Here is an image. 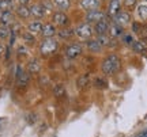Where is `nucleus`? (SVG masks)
I'll list each match as a JSON object with an SVG mask.
<instances>
[{
  "label": "nucleus",
  "instance_id": "obj_14",
  "mask_svg": "<svg viewBox=\"0 0 147 137\" xmlns=\"http://www.w3.org/2000/svg\"><path fill=\"white\" fill-rule=\"evenodd\" d=\"M40 35L42 38H56L57 27L55 26L52 22H47V23H44V27H42V31Z\"/></svg>",
  "mask_w": 147,
  "mask_h": 137
},
{
  "label": "nucleus",
  "instance_id": "obj_20",
  "mask_svg": "<svg viewBox=\"0 0 147 137\" xmlns=\"http://www.w3.org/2000/svg\"><path fill=\"white\" fill-rule=\"evenodd\" d=\"M29 72H25L21 67H18L16 69V84L23 87V86H26L29 83Z\"/></svg>",
  "mask_w": 147,
  "mask_h": 137
},
{
  "label": "nucleus",
  "instance_id": "obj_36",
  "mask_svg": "<svg viewBox=\"0 0 147 137\" xmlns=\"http://www.w3.org/2000/svg\"><path fill=\"white\" fill-rule=\"evenodd\" d=\"M143 137H147V130L144 132V134H143Z\"/></svg>",
  "mask_w": 147,
  "mask_h": 137
},
{
  "label": "nucleus",
  "instance_id": "obj_32",
  "mask_svg": "<svg viewBox=\"0 0 147 137\" xmlns=\"http://www.w3.org/2000/svg\"><path fill=\"white\" fill-rule=\"evenodd\" d=\"M16 53H18L19 56H27V54H29V49H27L26 45H23V43H22V45H19V46H18Z\"/></svg>",
  "mask_w": 147,
  "mask_h": 137
},
{
  "label": "nucleus",
  "instance_id": "obj_12",
  "mask_svg": "<svg viewBox=\"0 0 147 137\" xmlns=\"http://www.w3.org/2000/svg\"><path fill=\"white\" fill-rule=\"evenodd\" d=\"M120 11H123V3H121V0H110L109 4H108L106 15L113 19Z\"/></svg>",
  "mask_w": 147,
  "mask_h": 137
},
{
  "label": "nucleus",
  "instance_id": "obj_9",
  "mask_svg": "<svg viewBox=\"0 0 147 137\" xmlns=\"http://www.w3.org/2000/svg\"><path fill=\"white\" fill-rule=\"evenodd\" d=\"M30 12H32L33 19H40V21H42V19L48 15V11L45 10L42 1L41 3H40V1H38V3H32V4H30Z\"/></svg>",
  "mask_w": 147,
  "mask_h": 137
},
{
  "label": "nucleus",
  "instance_id": "obj_29",
  "mask_svg": "<svg viewBox=\"0 0 147 137\" xmlns=\"http://www.w3.org/2000/svg\"><path fill=\"white\" fill-rule=\"evenodd\" d=\"M12 10V1L10 0H0V12Z\"/></svg>",
  "mask_w": 147,
  "mask_h": 137
},
{
  "label": "nucleus",
  "instance_id": "obj_34",
  "mask_svg": "<svg viewBox=\"0 0 147 137\" xmlns=\"http://www.w3.org/2000/svg\"><path fill=\"white\" fill-rule=\"evenodd\" d=\"M16 1V5H29L32 0H15Z\"/></svg>",
  "mask_w": 147,
  "mask_h": 137
},
{
  "label": "nucleus",
  "instance_id": "obj_31",
  "mask_svg": "<svg viewBox=\"0 0 147 137\" xmlns=\"http://www.w3.org/2000/svg\"><path fill=\"white\" fill-rule=\"evenodd\" d=\"M64 92H65V88H64L63 84H57L55 87V96L56 98H61L64 95Z\"/></svg>",
  "mask_w": 147,
  "mask_h": 137
},
{
  "label": "nucleus",
  "instance_id": "obj_39",
  "mask_svg": "<svg viewBox=\"0 0 147 137\" xmlns=\"http://www.w3.org/2000/svg\"><path fill=\"white\" fill-rule=\"evenodd\" d=\"M101 1H102V0H101Z\"/></svg>",
  "mask_w": 147,
  "mask_h": 137
},
{
  "label": "nucleus",
  "instance_id": "obj_3",
  "mask_svg": "<svg viewBox=\"0 0 147 137\" xmlns=\"http://www.w3.org/2000/svg\"><path fill=\"white\" fill-rule=\"evenodd\" d=\"M74 30H75V37L78 38L79 41L86 42V41H89V39H91V38L94 37V30H93V26L89 25V23H86V22L78 25Z\"/></svg>",
  "mask_w": 147,
  "mask_h": 137
},
{
  "label": "nucleus",
  "instance_id": "obj_37",
  "mask_svg": "<svg viewBox=\"0 0 147 137\" xmlns=\"http://www.w3.org/2000/svg\"><path fill=\"white\" fill-rule=\"evenodd\" d=\"M143 41H144V42H146V45H147V38H144V39H143Z\"/></svg>",
  "mask_w": 147,
  "mask_h": 137
},
{
  "label": "nucleus",
  "instance_id": "obj_22",
  "mask_svg": "<svg viewBox=\"0 0 147 137\" xmlns=\"http://www.w3.org/2000/svg\"><path fill=\"white\" fill-rule=\"evenodd\" d=\"M91 83V78H90L89 74H82L78 76V79H76V87L80 88V90H83V88H87Z\"/></svg>",
  "mask_w": 147,
  "mask_h": 137
},
{
  "label": "nucleus",
  "instance_id": "obj_16",
  "mask_svg": "<svg viewBox=\"0 0 147 137\" xmlns=\"http://www.w3.org/2000/svg\"><path fill=\"white\" fill-rule=\"evenodd\" d=\"M91 84H93V87H94L95 90H106L109 83H108V79H106L105 75L101 74V75H95L94 78H93Z\"/></svg>",
  "mask_w": 147,
  "mask_h": 137
},
{
  "label": "nucleus",
  "instance_id": "obj_2",
  "mask_svg": "<svg viewBox=\"0 0 147 137\" xmlns=\"http://www.w3.org/2000/svg\"><path fill=\"white\" fill-rule=\"evenodd\" d=\"M59 46H60V41L57 38H42L38 46V52L42 57H51L59 50Z\"/></svg>",
  "mask_w": 147,
  "mask_h": 137
},
{
  "label": "nucleus",
  "instance_id": "obj_4",
  "mask_svg": "<svg viewBox=\"0 0 147 137\" xmlns=\"http://www.w3.org/2000/svg\"><path fill=\"white\" fill-rule=\"evenodd\" d=\"M51 22H52L57 29H64V27L71 26V18H69L68 14L64 12V11H57V10L53 11L52 16H51Z\"/></svg>",
  "mask_w": 147,
  "mask_h": 137
},
{
  "label": "nucleus",
  "instance_id": "obj_10",
  "mask_svg": "<svg viewBox=\"0 0 147 137\" xmlns=\"http://www.w3.org/2000/svg\"><path fill=\"white\" fill-rule=\"evenodd\" d=\"M14 14H15V16L19 21H29L32 18L30 5H15Z\"/></svg>",
  "mask_w": 147,
  "mask_h": 137
},
{
  "label": "nucleus",
  "instance_id": "obj_25",
  "mask_svg": "<svg viewBox=\"0 0 147 137\" xmlns=\"http://www.w3.org/2000/svg\"><path fill=\"white\" fill-rule=\"evenodd\" d=\"M53 7L57 11H68L71 8V0H52Z\"/></svg>",
  "mask_w": 147,
  "mask_h": 137
},
{
  "label": "nucleus",
  "instance_id": "obj_8",
  "mask_svg": "<svg viewBox=\"0 0 147 137\" xmlns=\"http://www.w3.org/2000/svg\"><path fill=\"white\" fill-rule=\"evenodd\" d=\"M15 21H16V16L12 10L0 12V26L5 27V29H10V27L15 26L16 23Z\"/></svg>",
  "mask_w": 147,
  "mask_h": 137
},
{
  "label": "nucleus",
  "instance_id": "obj_1",
  "mask_svg": "<svg viewBox=\"0 0 147 137\" xmlns=\"http://www.w3.org/2000/svg\"><path fill=\"white\" fill-rule=\"evenodd\" d=\"M121 69V58L116 53H109L101 63V71L105 76H113Z\"/></svg>",
  "mask_w": 147,
  "mask_h": 137
},
{
  "label": "nucleus",
  "instance_id": "obj_24",
  "mask_svg": "<svg viewBox=\"0 0 147 137\" xmlns=\"http://www.w3.org/2000/svg\"><path fill=\"white\" fill-rule=\"evenodd\" d=\"M21 38H22V41H23V45H26V46H33L37 42L36 35H33L32 33H29L27 30L21 31Z\"/></svg>",
  "mask_w": 147,
  "mask_h": 137
},
{
  "label": "nucleus",
  "instance_id": "obj_23",
  "mask_svg": "<svg viewBox=\"0 0 147 137\" xmlns=\"http://www.w3.org/2000/svg\"><path fill=\"white\" fill-rule=\"evenodd\" d=\"M40 71H41V61L36 57L30 58L27 63V72L29 74H38Z\"/></svg>",
  "mask_w": 147,
  "mask_h": 137
},
{
  "label": "nucleus",
  "instance_id": "obj_15",
  "mask_svg": "<svg viewBox=\"0 0 147 137\" xmlns=\"http://www.w3.org/2000/svg\"><path fill=\"white\" fill-rule=\"evenodd\" d=\"M79 7L80 10L83 11H93V10H98L101 7V0H79Z\"/></svg>",
  "mask_w": 147,
  "mask_h": 137
},
{
  "label": "nucleus",
  "instance_id": "obj_35",
  "mask_svg": "<svg viewBox=\"0 0 147 137\" xmlns=\"http://www.w3.org/2000/svg\"><path fill=\"white\" fill-rule=\"evenodd\" d=\"M4 53H5V45L0 41V58L4 56Z\"/></svg>",
  "mask_w": 147,
  "mask_h": 137
},
{
  "label": "nucleus",
  "instance_id": "obj_30",
  "mask_svg": "<svg viewBox=\"0 0 147 137\" xmlns=\"http://www.w3.org/2000/svg\"><path fill=\"white\" fill-rule=\"evenodd\" d=\"M7 38H10V29H5V27L0 26V41L3 42Z\"/></svg>",
  "mask_w": 147,
  "mask_h": 137
},
{
  "label": "nucleus",
  "instance_id": "obj_26",
  "mask_svg": "<svg viewBox=\"0 0 147 137\" xmlns=\"http://www.w3.org/2000/svg\"><path fill=\"white\" fill-rule=\"evenodd\" d=\"M131 49L134 52L139 53V54H147V45L144 41H138V39H135L134 43L131 45Z\"/></svg>",
  "mask_w": 147,
  "mask_h": 137
},
{
  "label": "nucleus",
  "instance_id": "obj_21",
  "mask_svg": "<svg viewBox=\"0 0 147 137\" xmlns=\"http://www.w3.org/2000/svg\"><path fill=\"white\" fill-rule=\"evenodd\" d=\"M97 38V41L100 42V45L104 49H109V47H115V43L117 45V42H116V39H113V38H110L108 34H105V35H98V37H95Z\"/></svg>",
  "mask_w": 147,
  "mask_h": 137
},
{
  "label": "nucleus",
  "instance_id": "obj_6",
  "mask_svg": "<svg viewBox=\"0 0 147 137\" xmlns=\"http://www.w3.org/2000/svg\"><path fill=\"white\" fill-rule=\"evenodd\" d=\"M106 18H108L106 12H104L101 8H98V10L87 11L86 15H84V22L93 26V25H95V23H98V22H101V21H104Z\"/></svg>",
  "mask_w": 147,
  "mask_h": 137
},
{
  "label": "nucleus",
  "instance_id": "obj_38",
  "mask_svg": "<svg viewBox=\"0 0 147 137\" xmlns=\"http://www.w3.org/2000/svg\"><path fill=\"white\" fill-rule=\"evenodd\" d=\"M146 3H147V0H146Z\"/></svg>",
  "mask_w": 147,
  "mask_h": 137
},
{
  "label": "nucleus",
  "instance_id": "obj_17",
  "mask_svg": "<svg viewBox=\"0 0 147 137\" xmlns=\"http://www.w3.org/2000/svg\"><path fill=\"white\" fill-rule=\"evenodd\" d=\"M57 39L59 41H71L75 37V30L72 27H64V29H57Z\"/></svg>",
  "mask_w": 147,
  "mask_h": 137
},
{
  "label": "nucleus",
  "instance_id": "obj_28",
  "mask_svg": "<svg viewBox=\"0 0 147 137\" xmlns=\"http://www.w3.org/2000/svg\"><path fill=\"white\" fill-rule=\"evenodd\" d=\"M120 39L123 41V43L128 45L129 47H131V45L134 43V41H135V38H134V35H132L131 33H124V35H123Z\"/></svg>",
  "mask_w": 147,
  "mask_h": 137
},
{
  "label": "nucleus",
  "instance_id": "obj_11",
  "mask_svg": "<svg viewBox=\"0 0 147 137\" xmlns=\"http://www.w3.org/2000/svg\"><path fill=\"white\" fill-rule=\"evenodd\" d=\"M42 27H44V22L40 19H32V21L27 22L26 25V30L29 33H32L33 35H40L42 31Z\"/></svg>",
  "mask_w": 147,
  "mask_h": 137
},
{
  "label": "nucleus",
  "instance_id": "obj_18",
  "mask_svg": "<svg viewBox=\"0 0 147 137\" xmlns=\"http://www.w3.org/2000/svg\"><path fill=\"white\" fill-rule=\"evenodd\" d=\"M124 33H125V29L124 27L119 26V25H116V23H110L109 26V30H108V35L110 38H113V39H120L123 35H124Z\"/></svg>",
  "mask_w": 147,
  "mask_h": 137
},
{
  "label": "nucleus",
  "instance_id": "obj_13",
  "mask_svg": "<svg viewBox=\"0 0 147 137\" xmlns=\"http://www.w3.org/2000/svg\"><path fill=\"white\" fill-rule=\"evenodd\" d=\"M109 26H110L109 18H106V19H104V21L98 22V23H95V25H93L94 34L97 35V37H98V35H105V34H108Z\"/></svg>",
  "mask_w": 147,
  "mask_h": 137
},
{
  "label": "nucleus",
  "instance_id": "obj_7",
  "mask_svg": "<svg viewBox=\"0 0 147 137\" xmlns=\"http://www.w3.org/2000/svg\"><path fill=\"white\" fill-rule=\"evenodd\" d=\"M132 15L129 11H120L117 15L113 18V23H116V25H119V26L121 27H128L132 25Z\"/></svg>",
  "mask_w": 147,
  "mask_h": 137
},
{
  "label": "nucleus",
  "instance_id": "obj_27",
  "mask_svg": "<svg viewBox=\"0 0 147 137\" xmlns=\"http://www.w3.org/2000/svg\"><path fill=\"white\" fill-rule=\"evenodd\" d=\"M136 15L140 21H147V3H139L136 5Z\"/></svg>",
  "mask_w": 147,
  "mask_h": 137
},
{
  "label": "nucleus",
  "instance_id": "obj_19",
  "mask_svg": "<svg viewBox=\"0 0 147 137\" xmlns=\"http://www.w3.org/2000/svg\"><path fill=\"white\" fill-rule=\"evenodd\" d=\"M84 47H86L90 53H100V52L104 50V47L101 46L100 42L97 41V38H94V37L84 42Z\"/></svg>",
  "mask_w": 147,
  "mask_h": 137
},
{
  "label": "nucleus",
  "instance_id": "obj_33",
  "mask_svg": "<svg viewBox=\"0 0 147 137\" xmlns=\"http://www.w3.org/2000/svg\"><path fill=\"white\" fill-rule=\"evenodd\" d=\"M123 4L125 5V7L128 8V10H129V8H134V7L136 8V5H138V0H124V1H123Z\"/></svg>",
  "mask_w": 147,
  "mask_h": 137
},
{
  "label": "nucleus",
  "instance_id": "obj_5",
  "mask_svg": "<svg viewBox=\"0 0 147 137\" xmlns=\"http://www.w3.org/2000/svg\"><path fill=\"white\" fill-rule=\"evenodd\" d=\"M83 50L84 47L80 42H69L64 49V54L69 60H76L83 54Z\"/></svg>",
  "mask_w": 147,
  "mask_h": 137
}]
</instances>
